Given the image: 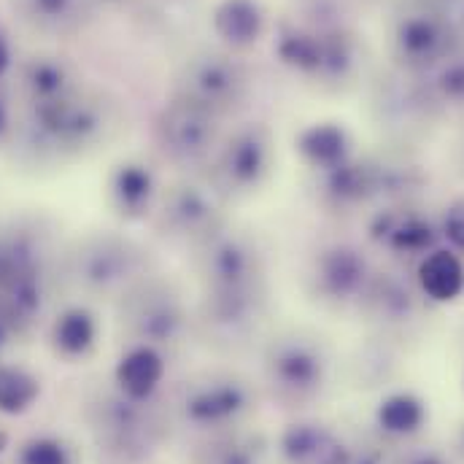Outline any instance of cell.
Masks as SVG:
<instances>
[{
    "mask_svg": "<svg viewBox=\"0 0 464 464\" xmlns=\"http://www.w3.org/2000/svg\"><path fill=\"white\" fill-rule=\"evenodd\" d=\"M270 311V286L200 289L195 324L214 346L237 348L259 335Z\"/></svg>",
    "mask_w": 464,
    "mask_h": 464,
    "instance_id": "obj_12",
    "label": "cell"
},
{
    "mask_svg": "<svg viewBox=\"0 0 464 464\" xmlns=\"http://www.w3.org/2000/svg\"><path fill=\"white\" fill-rule=\"evenodd\" d=\"M8 130H11V109H8V101L0 95V140L8 135Z\"/></svg>",
    "mask_w": 464,
    "mask_h": 464,
    "instance_id": "obj_37",
    "label": "cell"
},
{
    "mask_svg": "<svg viewBox=\"0 0 464 464\" xmlns=\"http://www.w3.org/2000/svg\"><path fill=\"white\" fill-rule=\"evenodd\" d=\"M16 464H76V451L57 435H35L19 446Z\"/></svg>",
    "mask_w": 464,
    "mask_h": 464,
    "instance_id": "obj_30",
    "label": "cell"
},
{
    "mask_svg": "<svg viewBox=\"0 0 464 464\" xmlns=\"http://www.w3.org/2000/svg\"><path fill=\"white\" fill-rule=\"evenodd\" d=\"M101 341V322L98 314L87 305H65L49 327L52 351L65 362H82L95 353Z\"/></svg>",
    "mask_w": 464,
    "mask_h": 464,
    "instance_id": "obj_23",
    "label": "cell"
},
{
    "mask_svg": "<svg viewBox=\"0 0 464 464\" xmlns=\"http://www.w3.org/2000/svg\"><path fill=\"white\" fill-rule=\"evenodd\" d=\"M11 44H8V38H5V33L0 30V79L8 73V68H11Z\"/></svg>",
    "mask_w": 464,
    "mask_h": 464,
    "instance_id": "obj_36",
    "label": "cell"
},
{
    "mask_svg": "<svg viewBox=\"0 0 464 464\" xmlns=\"http://www.w3.org/2000/svg\"><path fill=\"white\" fill-rule=\"evenodd\" d=\"M114 127V106L103 95L79 87L54 103L24 109L22 140L35 157L63 162L103 146Z\"/></svg>",
    "mask_w": 464,
    "mask_h": 464,
    "instance_id": "obj_1",
    "label": "cell"
},
{
    "mask_svg": "<svg viewBox=\"0 0 464 464\" xmlns=\"http://www.w3.org/2000/svg\"><path fill=\"white\" fill-rule=\"evenodd\" d=\"M278 457L284 464H348L351 446L319 421H295L278 435Z\"/></svg>",
    "mask_w": 464,
    "mask_h": 464,
    "instance_id": "obj_20",
    "label": "cell"
},
{
    "mask_svg": "<svg viewBox=\"0 0 464 464\" xmlns=\"http://www.w3.org/2000/svg\"><path fill=\"white\" fill-rule=\"evenodd\" d=\"M435 68L438 73L432 82V98L449 106H464V57L449 54Z\"/></svg>",
    "mask_w": 464,
    "mask_h": 464,
    "instance_id": "obj_31",
    "label": "cell"
},
{
    "mask_svg": "<svg viewBox=\"0 0 464 464\" xmlns=\"http://www.w3.org/2000/svg\"><path fill=\"white\" fill-rule=\"evenodd\" d=\"M372 276L367 256L356 246L330 243L311 256L305 281L319 303L330 308H359Z\"/></svg>",
    "mask_w": 464,
    "mask_h": 464,
    "instance_id": "obj_14",
    "label": "cell"
},
{
    "mask_svg": "<svg viewBox=\"0 0 464 464\" xmlns=\"http://www.w3.org/2000/svg\"><path fill=\"white\" fill-rule=\"evenodd\" d=\"M400 464H449L443 454L432 451V449H416V451H408Z\"/></svg>",
    "mask_w": 464,
    "mask_h": 464,
    "instance_id": "obj_33",
    "label": "cell"
},
{
    "mask_svg": "<svg viewBox=\"0 0 464 464\" xmlns=\"http://www.w3.org/2000/svg\"><path fill=\"white\" fill-rule=\"evenodd\" d=\"M348 464H383V454L375 449V446H364L359 451L351 449V459Z\"/></svg>",
    "mask_w": 464,
    "mask_h": 464,
    "instance_id": "obj_34",
    "label": "cell"
},
{
    "mask_svg": "<svg viewBox=\"0 0 464 464\" xmlns=\"http://www.w3.org/2000/svg\"><path fill=\"white\" fill-rule=\"evenodd\" d=\"M149 222L162 240L192 251L219 227H225L227 217L225 203L206 181L198 184L192 179H181L162 187Z\"/></svg>",
    "mask_w": 464,
    "mask_h": 464,
    "instance_id": "obj_10",
    "label": "cell"
},
{
    "mask_svg": "<svg viewBox=\"0 0 464 464\" xmlns=\"http://www.w3.org/2000/svg\"><path fill=\"white\" fill-rule=\"evenodd\" d=\"M416 286L430 303H454L464 292V262L454 248H432L419 259Z\"/></svg>",
    "mask_w": 464,
    "mask_h": 464,
    "instance_id": "obj_25",
    "label": "cell"
},
{
    "mask_svg": "<svg viewBox=\"0 0 464 464\" xmlns=\"http://www.w3.org/2000/svg\"><path fill=\"white\" fill-rule=\"evenodd\" d=\"M459 446H462V451H464V430H462V438H459Z\"/></svg>",
    "mask_w": 464,
    "mask_h": 464,
    "instance_id": "obj_40",
    "label": "cell"
},
{
    "mask_svg": "<svg viewBox=\"0 0 464 464\" xmlns=\"http://www.w3.org/2000/svg\"><path fill=\"white\" fill-rule=\"evenodd\" d=\"M8 270H11V251H8V235L0 232V286L3 281L8 278Z\"/></svg>",
    "mask_w": 464,
    "mask_h": 464,
    "instance_id": "obj_35",
    "label": "cell"
},
{
    "mask_svg": "<svg viewBox=\"0 0 464 464\" xmlns=\"http://www.w3.org/2000/svg\"><path fill=\"white\" fill-rule=\"evenodd\" d=\"M5 449H8V435L0 430V457H3V451H5Z\"/></svg>",
    "mask_w": 464,
    "mask_h": 464,
    "instance_id": "obj_38",
    "label": "cell"
},
{
    "mask_svg": "<svg viewBox=\"0 0 464 464\" xmlns=\"http://www.w3.org/2000/svg\"><path fill=\"white\" fill-rule=\"evenodd\" d=\"M276 168V140L267 124L248 121L227 132L211 157L206 184L225 206L240 203L262 192Z\"/></svg>",
    "mask_w": 464,
    "mask_h": 464,
    "instance_id": "obj_5",
    "label": "cell"
},
{
    "mask_svg": "<svg viewBox=\"0 0 464 464\" xmlns=\"http://www.w3.org/2000/svg\"><path fill=\"white\" fill-rule=\"evenodd\" d=\"M375 424L389 438H413L427 424V405L413 392H392L378 402Z\"/></svg>",
    "mask_w": 464,
    "mask_h": 464,
    "instance_id": "obj_28",
    "label": "cell"
},
{
    "mask_svg": "<svg viewBox=\"0 0 464 464\" xmlns=\"http://www.w3.org/2000/svg\"><path fill=\"white\" fill-rule=\"evenodd\" d=\"M22 24L41 35L68 38L95 19L98 0H8Z\"/></svg>",
    "mask_w": 464,
    "mask_h": 464,
    "instance_id": "obj_19",
    "label": "cell"
},
{
    "mask_svg": "<svg viewBox=\"0 0 464 464\" xmlns=\"http://www.w3.org/2000/svg\"><path fill=\"white\" fill-rule=\"evenodd\" d=\"M267 449L270 446L265 435L235 427L208 435L206 443L195 451V464H265Z\"/></svg>",
    "mask_w": 464,
    "mask_h": 464,
    "instance_id": "obj_27",
    "label": "cell"
},
{
    "mask_svg": "<svg viewBox=\"0 0 464 464\" xmlns=\"http://www.w3.org/2000/svg\"><path fill=\"white\" fill-rule=\"evenodd\" d=\"M57 270L68 284L90 297L119 300L130 286L157 270V262L146 246L119 232H92L73 240Z\"/></svg>",
    "mask_w": 464,
    "mask_h": 464,
    "instance_id": "obj_2",
    "label": "cell"
},
{
    "mask_svg": "<svg viewBox=\"0 0 464 464\" xmlns=\"http://www.w3.org/2000/svg\"><path fill=\"white\" fill-rule=\"evenodd\" d=\"M251 92V73L230 49H203L184 60L176 73L173 98L227 119L237 114Z\"/></svg>",
    "mask_w": 464,
    "mask_h": 464,
    "instance_id": "obj_8",
    "label": "cell"
},
{
    "mask_svg": "<svg viewBox=\"0 0 464 464\" xmlns=\"http://www.w3.org/2000/svg\"><path fill=\"white\" fill-rule=\"evenodd\" d=\"M116 319L127 343H146L160 351L176 346L192 324L181 289L157 270L116 300Z\"/></svg>",
    "mask_w": 464,
    "mask_h": 464,
    "instance_id": "obj_4",
    "label": "cell"
},
{
    "mask_svg": "<svg viewBox=\"0 0 464 464\" xmlns=\"http://www.w3.org/2000/svg\"><path fill=\"white\" fill-rule=\"evenodd\" d=\"M82 87L79 73L63 57L35 54L27 57L16 71V92L24 109H38L54 103Z\"/></svg>",
    "mask_w": 464,
    "mask_h": 464,
    "instance_id": "obj_18",
    "label": "cell"
},
{
    "mask_svg": "<svg viewBox=\"0 0 464 464\" xmlns=\"http://www.w3.org/2000/svg\"><path fill=\"white\" fill-rule=\"evenodd\" d=\"M168 362L160 348L127 343L114 367V386L130 400L151 402L165 383Z\"/></svg>",
    "mask_w": 464,
    "mask_h": 464,
    "instance_id": "obj_21",
    "label": "cell"
},
{
    "mask_svg": "<svg viewBox=\"0 0 464 464\" xmlns=\"http://www.w3.org/2000/svg\"><path fill=\"white\" fill-rule=\"evenodd\" d=\"M41 397V381L22 364H0V413L22 416Z\"/></svg>",
    "mask_w": 464,
    "mask_h": 464,
    "instance_id": "obj_29",
    "label": "cell"
},
{
    "mask_svg": "<svg viewBox=\"0 0 464 464\" xmlns=\"http://www.w3.org/2000/svg\"><path fill=\"white\" fill-rule=\"evenodd\" d=\"M359 311H364L370 319L400 327V324L413 322L419 303H416V292L405 281H400L394 276H372V281L359 303Z\"/></svg>",
    "mask_w": 464,
    "mask_h": 464,
    "instance_id": "obj_26",
    "label": "cell"
},
{
    "mask_svg": "<svg viewBox=\"0 0 464 464\" xmlns=\"http://www.w3.org/2000/svg\"><path fill=\"white\" fill-rule=\"evenodd\" d=\"M222 119L192 106L181 98H170L154 121V143L165 162L179 170L200 173L222 143Z\"/></svg>",
    "mask_w": 464,
    "mask_h": 464,
    "instance_id": "obj_11",
    "label": "cell"
},
{
    "mask_svg": "<svg viewBox=\"0 0 464 464\" xmlns=\"http://www.w3.org/2000/svg\"><path fill=\"white\" fill-rule=\"evenodd\" d=\"M459 162H462V168H464V140L459 143Z\"/></svg>",
    "mask_w": 464,
    "mask_h": 464,
    "instance_id": "obj_39",
    "label": "cell"
},
{
    "mask_svg": "<svg viewBox=\"0 0 464 464\" xmlns=\"http://www.w3.org/2000/svg\"><path fill=\"white\" fill-rule=\"evenodd\" d=\"M440 232L446 235V240L451 243L454 251H462L464 254V200H457L454 206L446 208Z\"/></svg>",
    "mask_w": 464,
    "mask_h": 464,
    "instance_id": "obj_32",
    "label": "cell"
},
{
    "mask_svg": "<svg viewBox=\"0 0 464 464\" xmlns=\"http://www.w3.org/2000/svg\"><path fill=\"white\" fill-rule=\"evenodd\" d=\"M370 235L375 243H381L386 251L397 256H416L421 259L432 248H438V227L419 211H411L408 206L400 208H381L370 225Z\"/></svg>",
    "mask_w": 464,
    "mask_h": 464,
    "instance_id": "obj_17",
    "label": "cell"
},
{
    "mask_svg": "<svg viewBox=\"0 0 464 464\" xmlns=\"http://www.w3.org/2000/svg\"><path fill=\"white\" fill-rule=\"evenodd\" d=\"M295 151L319 176L351 160V135L335 121H316L297 132Z\"/></svg>",
    "mask_w": 464,
    "mask_h": 464,
    "instance_id": "obj_24",
    "label": "cell"
},
{
    "mask_svg": "<svg viewBox=\"0 0 464 464\" xmlns=\"http://www.w3.org/2000/svg\"><path fill=\"white\" fill-rule=\"evenodd\" d=\"M84 416L101 457L111 464H138L149 459L165 435V421L157 413V400H130L114 383L87 400Z\"/></svg>",
    "mask_w": 464,
    "mask_h": 464,
    "instance_id": "obj_3",
    "label": "cell"
},
{
    "mask_svg": "<svg viewBox=\"0 0 464 464\" xmlns=\"http://www.w3.org/2000/svg\"><path fill=\"white\" fill-rule=\"evenodd\" d=\"M411 187L408 170L400 165H386L378 160H359L351 157L343 165L319 173V203L330 211L351 214L367 208L378 200L402 198Z\"/></svg>",
    "mask_w": 464,
    "mask_h": 464,
    "instance_id": "obj_13",
    "label": "cell"
},
{
    "mask_svg": "<svg viewBox=\"0 0 464 464\" xmlns=\"http://www.w3.org/2000/svg\"><path fill=\"white\" fill-rule=\"evenodd\" d=\"M451 30L435 14H411L394 30V49L400 63L413 71H427L451 54Z\"/></svg>",
    "mask_w": 464,
    "mask_h": 464,
    "instance_id": "obj_16",
    "label": "cell"
},
{
    "mask_svg": "<svg viewBox=\"0 0 464 464\" xmlns=\"http://www.w3.org/2000/svg\"><path fill=\"white\" fill-rule=\"evenodd\" d=\"M256 411V389L237 372H200L176 397V416L184 427L217 435L243 427Z\"/></svg>",
    "mask_w": 464,
    "mask_h": 464,
    "instance_id": "obj_7",
    "label": "cell"
},
{
    "mask_svg": "<svg viewBox=\"0 0 464 464\" xmlns=\"http://www.w3.org/2000/svg\"><path fill=\"white\" fill-rule=\"evenodd\" d=\"M211 27L230 52H243L265 38L267 11L262 0H219L211 14Z\"/></svg>",
    "mask_w": 464,
    "mask_h": 464,
    "instance_id": "obj_22",
    "label": "cell"
},
{
    "mask_svg": "<svg viewBox=\"0 0 464 464\" xmlns=\"http://www.w3.org/2000/svg\"><path fill=\"white\" fill-rule=\"evenodd\" d=\"M330 359L324 346L300 330L281 333L267 341L262 353V375L270 397L286 408L314 402L327 383Z\"/></svg>",
    "mask_w": 464,
    "mask_h": 464,
    "instance_id": "obj_6",
    "label": "cell"
},
{
    "mask_svg": "<svg viewBox=\"0 0 464 464\" xmlns=\"http://www.w3.org/2000/svg\"><path fill=\"white\" fill-rule=\"evenodd\" d=\"M192 254L200 289H243L267 284V254L251 230L225 225Z\"/></svg>",
    "mask_w": 464,
    "mask_h": 464,
    "instance_id": "obj_9",
    "label": "cell"
},
{
    "mask_svg": "<svg viewBox=\"0 0 464 464\" xmlns=\"http://www.w3.org/2000/svg\"><path fill=\"white\" fill-rule=\"evenodd\" d=\"M162 184L157 179V170L143 160H124L114 165L106 198L109 206L121 222H149L157 200H160Z\"/></svg>",
    "mask_w": 464,
    "mask_h": 464,
    "instance_id": "obj_15",
    "label": "cell"
}]
</instances>
